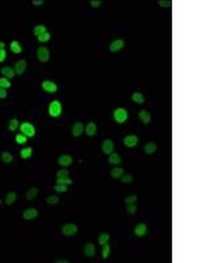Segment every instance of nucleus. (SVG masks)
<instances>
[{
  "label": "nucleus",
  "instance_id": "obj_1",
  "mask_svg": "<svg viewBox=\"0 0 197 263\" xmlns=\"http://www.w3.org/2000/svg\"><path fill=\"white\" fill-rule=\"evenodd\" d=\"M62 113V105L59 103L58 100H53L50 105H49V115L51 116V117H58V116H61Z\"/></svg>",
  "mask_w": 197,
  "mask_h": 263
},
{
  "label": "nucleus",
  "instance_id": "obj_2",
  "mask_svg": "<svg viewBox=\"0 0 197 263\" xmlns=\"http://www.w3.org/2000/svg\"><path fill=\"white\" fill-rule=\"evenodd\" d=\"M113 117L117 121L118 124H122L127 120V111L125 108H117L115 112H113Z\"/></svg>",
  "mask_w": 197,
  "mask_h": 263
},
{
  "label": "nucleus",
  "instance_id": "obj_3",
  "mask_svg": "<svg viewBox=\"0 0 197 263\" xmlns=\"http://www.w3.org/2000/svg\"><path fill=\"white\" fill-rule=\"evenodd\" d=\"M20 130H21V133L24 136H26V137H33V136L36 134V129H34V126L30 123H22L21 126H20Z\"/></svg>",
  "mask_w": 197,
  "mask_h": 263
},
{
  "label": "nucleus",
  "instance_id": "obj_4",
  "mask_svg": "<svg viewBox=\"0 0 197 263\" xmlns=\"http://www.w3.org/2000/svg\"><path fill=\"white\" fill-rule=\"evenodd\" d=\"M61 232L63 233V236H67V237L75 236L78 233V226L75 224H66V225H63Z\"/></svg>",
  "mask_w": 197,
  "mask_h": 263
},
{
  "label": "nucleus",
  "instance_id": "obj_5",
  "mask_svg": "<svg viewBox=\"0 0 197 263\" xmlns=\"http://www.w3.org/2000/svg\"><path fill=\"white\" fill-rule=\"evenodd\" d=\"M101 150L104 154H108L109 155L111 153H113V150H115V142H113L112 140L107 138L103 141V145H101Z\"/></svg>",
  "mask_w": 197,
  "mask_h": 263
},
{
  "label": "nucleus",
  "instance_id": "obj_6",
  "mask_svg": "<svg viewBox=\"0 0 197 263\" xmlns=\"http://www.w3.org/2000/svg\"><path fill=\"white\" fill-rule=\"evenodd\" d=\"M37 58L39 62H47L49 58H50V54H49V50L47 47H39L37 50Z\"/></svg>",
  "mask_w": 197,
  "mask_h": 263
},
{
  "label": "nucleus",
  "instance_id": "obj_7",
  "mask_svg": "<svg viewBox=\"0 0 197 263\" xmlns=\"http://www.w3.org/2000/svg\"><path fill=\"white\" fill-rule=\"evenodd\" d=\"M134 234L137 237H145L147 234V225L143 222L141 224H137L135 228H134Z\"/></svg>",
  "mask_w": 197,
  "mask_h": 263
},
{
  "label": "nucleus",
  "instance_id": "obj_8",
  "mask_svg": "<svg viewBox=\"0 0 197 263\" xmlns=\"http://www.w3.org/2000/svg\"><path fill=\"white\" fill-rule=\"evenodd\" d=\"M42 88L45 90L46 92H50V94H54V92L58 91V87L57 84L51 80H43L42 82Z\"/></svg>",
  "mask_w": 197,
  "mask_h": 263
},
{
  "label": "nucleus",
  "instance_id": "obj_9",
  "mask_svg": "<svg viewBox=\"0 0 197 263\" xmlns=\"http://www.w3.org/2000/svg\"><path fill=\"white\" fill-rule=\"evenodd\" d=\"M37 216H38V211L36 208H28L22 212V217L25 220H34Z\"/></svg>",
  "mask_w": 197,
  "mask_h": 263
},
{
  "label": "nucleus",
  "instance_id": "obj_10",
  "mask_svg": "<svg viewBox=\"0 0 197 263\" xmlns=\"http://www.w3.org/2000/svg\"><path fill=\"white\" fill-rule=\"evenodd\" d=\"M83 133H84V126H83V124L80 121H78V123H75L72 125V136L74 137H80Z\"/></svg>",
  "mask_w": 197,
  "mask_h": 263
},
{
  "label": "nucleus",
  "instance_id": "obj_11",
  "mask_svg": "<svg viewBox=\"0 0 197 263\" xmlns=\"http://www.w3.org/2000/svg\"><path fill=\"white\" fill-rule=\"evenodd\" d=\"M138 144V137L134 134H131V136H126V137L124 138V145L126 146V148H134V146H137Z\"/></svg>",
  "mask_w": 197,
  "mask_h": 263
},
{
  "label": "nucleus",
  "instance_id": "obj_12",
  "mask_svg": "<svg viewBox=\"0 0 197 263\" xmlns=\"http://www.w3.org/2000/svg\"><path fill=\"white\" fill-rule=\"evenodd\" d=\"M124 45H125V42H124V40H115L113 41L111 45H109V50L112 51V53H116V51H120L122 47H124Z\"/></svg>",
  "mask_w": 197,
  "mask_h": 263
},
{
  "label": "nucleus",
  "instance_id": "obj_13",
  "mask_svg": "<svg viewBox=\"0 0 197 263\" xmlns=\"http://www.w3.org/2000/svg\"><path fill=\"white\" fill-rule=\"evenodd\" d=\"M72 163V157L71 155H61V157L58 158V164H61L62 167H67V166H70V164Z\"/></svg>",
  "mask_w": 197,
  "mask_h": 263
},
{
  "label": "nucleus",
  "instance_id": "obj_14",
  "mask_svg": "<svg viewBox=\"0 0 197 263\" xmlns=\"http://www.w3.org/2000/svg\"><path fill=\"white\" fill-rule=\"evenodd\" d=\"M95 254H96V247H95V245H93V243H91V242L86 243V246H84V255L88 257V258H92Z\"/></svg>",
  "mask_w": 197,
  "mask_h": 263
},
{
  "label": "nucleus",
  "instance_id": "obj_15",
  "mask_svg": "<svg viewBox=\"0 0 197 263\" xmlns=\"http://www.w3.org/2000/svg\"><path fill=\"white\" fill-rule=\"evenodd\" d=\"M26 69V61L25 59H20L16 65H14V72L18 75H21Z\"/></svg>",
  "mask_w": 197,
  "mask_h": 263
},
{
  "label": "nucleus",
  "instance_id": "obj_16",
  "mask_svg": "<svg viewBox=\"0 0 197 263\" xmlns=\"http://www.w3.org/2000/svg\"><path fill=\"white\" fill-rule=\"evenodd\" d=\"M96 130H97V126H96V124L93 123V121H91V123L87 124V126H86V134L87 136H90V137L95 136L96 134Z\"/></svg>",
  "mask_w": 197,
  "mask_h": 263
},
{
  "label": "nucleus",
  "instance_id": "obj_17",
  "mask_svg": "<svg viewBox=\"0 0 197 263\" xmlns=\"http://www.w3.org/2000/svg\"><path fill=\"white\" fill-rule=\"evenodd\" d=\"M138 116H139V119H141V121H142L143 124H149L150 121H151V116H150V113H149V112H147L146 109L139 111Z\"/></svg>",
  "mask_w": 197,
  "mask_h": 263
},
{
  "label": "nucleus",
  "instance_id": "obj_18",
  "mask_svg": "<svg viewBox=\"0 0 197 263\" xmlns=\"http://www.w3.org/2000/svg\"><path fill=\"white\" fill-rule=\"evenodd\" d=\"M108 162H109L111 164H115V166H117V164L121 163V157L117 153H111L109 154V158H108Z\"/></svg>",
  "mask_w": 197,
  "mask_h": 263
},
{
  "label": "nucleus",
  "instance_id": "obj_19",
  "mask_svg": "<svg viewBox=\"0 0 197 263\" xmlns=\"http://www.w3.org/2000/svg\"><path fill=\"white\" fill-rule=\"evenodd\" d=\"M156 144L155 142H149V144H146L145 145V153L147 154V155H151V154H154L155 152H156Z\"/></svg>",
  "mask_w": 197,
  "mask_h": 263
},
{
  "label": "nucleus",
  "instance_id": "obj_20",
  "mask_svg": "<svg viewBox=\"0 0 197 263\" xmlns=\"http://www.w3.org/2000/svg\"><path fill=\"white\" fill-rule=\"evenodd\" d=\"M2 74L4 75V78H7V79H12L16 72H14V69H11V67H3Z\"/></svg>",
  "mask_w": 197,
  "mask_h": 263
},
{
  "label": "nucleus",
  "instance_id": "obj_21",
  "mask_svg": "<svg viewBox=\"0 0 197 263\" xmlns=\"http://www.w3.org/2000/svg\"><path fill=\"white\" fill-rule=\"evenodd\" d=\"M32 154H33L32 148H24V149H21V152H20V157L22 159H28V158L32 157Z\"/></svg>",
  "mask_w": 197,
  "mask_h": 263
},
{
  "label": "nucleus",
  "instance_id": "obj_22",
  "mask_svg": "<svg viewBox=\"0 0 197 263\" xmlns=\"http://www.w3.org/2000/svg\"><path fill=\"white\" fill-rule=\"evenodd\" d=\"M125 172V170L122 168V167H115L111 171V176L113 178V179H117V178H121L122 176V174Z\"/></svg>",
  "mask_w": 197,
  "mask_h": 263
},
{
  "label": "nucleus",
  "instance_id": "obj_23",
  "mask_svg": "<svg viewBox=\"0 0 197 263\" xmlns=\"http://www.w3.org/2000/svg\"><path fill=\"white\" fill-rule=\"evenodd\" d=\"M37 193H38L37 187H30L26 191V199H28V200H33V199L37 197Z\"/></svg>",
  "mask_w": 197,
  "mask_h": 263
},
{
  "label": "nucleus",
  "instance_id": "obj_24",
  "mask_svg": "<svg viewBox=\"0 0 197 263\" xmlns=\"http://www.w3.org/2000/svg\"><path fill=\"white\" fill-rule=\"evenodd\" d=\"M131 100L135 101V103H138V104H143L145 103V97H143V95H142L141 92H134V94L131 95Z\"/></svg>",
  "mask_w": 197,
  "mask_h": 263
},
{
  "label": "nucleus",
  "instance_id": "obj_25",
  "mask_svg": "<svg viewBox=\"0 0 197 263\" xmlns=\"http://www.w3.org/2000/svg\"><path fill=\"white\" fill-rule=\"evenodd\" d=\"M46 32L47 30H46L45 25H37V26H34V29H33V34L37 36V37H39L41 34H43V33H46Z\"/></svg>",
  "mask_w": 197,
  "mask_h": 263
},
{
  "label": "nucleus",
  "instance_id": "obj_26",
  "mask_svg": "<svg viewBox=\"0 0 197 263\" xmlns=\"http://www.w3.org/2000/svg\"><path fill=\"white\" fill-rule=\"evenodd\" d=\"M11 50L14 53V54H20V53L22 51V47L18 43V41H12L11 42Z\"/></svg>",
  "mask_w": 197,
  "mask_h": 263
},
{
  "label": "nucleus",
  "instance_id": "obj_27",
  "mask_svg": "<svg viewBox=\"0 0 197 263\" xmlns=\"http://www.w3.org/2000/svg\"><path fill=\"white\" fill-rule=\"evenodd\" d=\"M16 197H17V195H16V192H9L8 195H7V197H6V204L7 205H12V204L16 201Z\"/></svg>",
  "mask_w": 197,
  "mask_h": 263
},
{
  "label": "nucleus",
  "instance_id": "obj_28",
  "mask_svg": "<svg viewBox=\"0 0 197 263\" xmlns=\"http://www.w3.org/2000/svg\"><path fill=\"white\" fill-rule=\"evenodd\" d=\"M2 160L4 163H11L12 160H13V155L11 153H8V152H4L2 154Z\"/></svg>",
  "mask_w": 197,
  "mask_h": 263
},
{
  "label": "nucleus",
  "instance_id": "obj_29",
  "mask_svg": "<svg viewBox=\"0 0 197 263\" xmlns=\"http://www.w3.org/2000/svg\"><path fill=\"white\" fill-rule=\"evenodd\" d=\"M126 212L129 213V215H134L137 212V204L135 203H129L126 205Z\"/></svg>",
  "mask_w": 197,
  "mask_h": 263
},
{
  "label": "nucleus",
  "instance_id": "obj_30",
  "mask_svg": "<svg viewBox=\"0 0 197 263\" xmlns=\"http://www.w3.org/2000/svg\"><path fill=\"white\" fill-rule=\"evenodd\" d=\"M59 201V197L57 196V195H51V196H49L46 199V203L49 204V205H55V204H58Z\"/></svg>",
  "mask_w": 197,
  "mask_h": 263
},
{
  "label": "nucleus",
  "instance_id": "obj_31",
  "mask_svg": "<svg viewBox=\"0 0 197 263\" xmlns=\"http://www.w3.org/2000/svg\"><path fill=\"white\" fill-rule=\"evenodd\" d=\"M103 246H104V247H103L101 255H103V258H104V259H107V258L109 257V253H111V246L108 245V243H104Z\"/></svg>",
  "mask_w": 197,
  "mask_h": 263
},
{
  "label": "nucleus",
  "instance_id": "obj_32",
  "mask_svg": "<svg viewBox=\"0 0 197 263\" xmlns=\"http://www.w3.org/2000/svg\"><path fill=\"white\" fill-rule=\"evenodd\" d=\"M71 183H72V180L68 178V176L57 178V184H66V186H68V184H71Z\"/></svg>",
  "mask_w": 197,
  "mask_h": 263
},
{
  "label": "nucleus",
  "instance_id": "obj_33",
  "mask_svg": "<svg viewBox=\"0 0 197 263\" xmlns=\"http://www.w3.org/2000/svg\"><path fill=\"white\" fill-rule=\"evenodd\" d=\"M9 87H11V82H9L7 78H2V79H0V88L7 90Z\"/></svg>",
  "mask_w": 197,
  "mask_h": 263
},
{
  "label": "nucleus",
  "instance_id": "obj_34",
  "mask_svg": "<svg viewBox=\"0 0 197 263\" xmlns=\"http://www.w3.org/2000/svg\"><path fill=\"white\" fill-rule=\"evenodd\" d=\"M108 240H109V234H108V233H101L100 237H98V243H100V245H104V243L108 242Z\"/></svg>",
  "mask_w": 197,
  "mask_h": 263
},
{
  "label": "nucleus",
  "instance_id": "obj_35",
  "mask_svg": "<svg viewBox=\"0 0 197 263\" xmlns=\"http://www.w3.org/2000/svg\"><path fill=\"white\" fill-rule=\"evenodd\" d=\"M16 142L18 145H25L26 144V136H24L22 133L21 134H17L16 136Z\"/></svg>",
  "mask_w": 197,
  "mask_h": 263
},
{
  "label": "nucleus",
  "instance_id": "obj_36",
  "mask_svg": "<svg viewBox=\"0 0 197 263\" xmlns=\"http://www.w3.org/2000/svg\"><path fill=\"white\" fill-rule=\"evenodd\" d=\"M54 191H57V192H66L67 191V186L66 184H55V186L53 187Z\"/></svg>",
  "mask_w": 197,
  "mask_h": 263
},
{
  "label": "nucleus",
  "instance_id": "obj_37",
  "mask_svg": "<svg viewBox=\"0 0 197 263\" xmlns=\"http://www.w3.org/2000/svg\"><path fill=\"white\" fill-rule=\"evenodd\" d=\"M50 33L49 32H46V33H43V34H41L39 37H37V40L39 41V42H47L49 40H50Z\"/></svg>",
  "mask_w": 197,
  "mask_h": 263
},
{
  "label": "nucleus",
  "instance_id": "obj_38",
  "mask_svg": "<svg viewBox=\"0 0 197 263\" xmlns=\"http://www.w3.org/2000/svg\"><path fill=\"white\" fill-rule=\"evenodd\" d=\"M18 128V120L17 119H12L11 123H9V130L11 132H14Z\"/></svg>",
  "mask_w": 197,
  "mask_h": 263
},
{
  "label": "nucleus",
  "instance_id": "obj_39",
  "mask_svg": "<svg viewBox=\"0 0 197 263\" xmlns=\"http://www.w3.org/2000/svg\"><path fill=\"white\" fill-rule=\"evenodd\" d=\"M133 180V175L130 174H122V176H121V182L122 183H130Z\"/></svg>",
  "mask_w": 197,
  "mask_h": 263
},
{
  "label": "nucleus",
  "instance_id": "obj_40",
  "mask_svg": "<svg viewBox=\"0 0 197 263\" xmlns=\"http://www.w3.org/2000/svg\"><path fill=\"white\" fill-rule=\"evenodd\" d=\"M137 200H138V196H137V195H130V196L125 197V203H126V204H129V203H135Z\"/></svg>",
  "mask_w": 197,
  "mask_h": 263
},
{
  "label": "nucleus",
  "instance_id": "obj_41",
  "mask_svg": "<svg viewBox=\"0 0 197 263\" xmlns=\"http://www.w3.org/2000/svg\"><path fill=\"white\" fill-rule=\"evenodd\" d=\"M70 175V172L67 171V170H59V171L57 172V178H63V176H68Z\"/></svg>",
  "mask_w": 197,
  "mask_h": 263
},
{
  "label": "nucleus",
  "instance_id": "obj_42",
  "mask_svg": "<svg viewBox=\"0 0 197 263\" xmlns=\"http://www.w3.org/2000/svg\"><path fill=\"white\" fill-rule=\"evenodd\" d=\"M6 57H7V53H6V50H4V49H2V50H0V62H4V61H6Z\"/></svg>",
  "mask_w": 197,
  "mask_h": 263
},
{
  "label": "nucleus",
  "instance_id": "obj_43",
  "mask_svg": "<svg viewBox=\"0 0 197 263\" xmlns=\"http://www.w3.org/2000/svg\"><path fill=\"white\" fill-rule=\"evenodd\" d=\"M91 6L93 8H97V7L101 6V2H100V0H91Z\"/></svg>",
  "mask_w": 197,
  "mask_h": 263
},
{
  "label": "nucleus",
  "instance_id": "obj_44",
  "mask_svg": "<svg viewBox=\"0 0 197 263\" xmlns=\"http://www.w3.org/2000/svg\"><path fill=\"white\" fill-rule=\"evenodd\" d=\"M158 4L162 6V7H171V2H163V0H159Z\"/></svg>",
  "mask_w": 197,
  "mask_h": 263
},
{
  "label": "nucleus",
  "instance_id": "obj_45",
  "mask_svg": "<svg viewBox=\"0 0 197 263\" xmlns=\"http://www.w3.org/2000/svg\"><path fill=\"white\" fill-rule=\"evenodd\" d=\"M7 97V91L4 88H0V99H6Z\"/></svg>",
  "mask_w": 197,
  "mask_h": 263
},
{
  "label": "nucleus",
  "instance_id": "obj_46",
  "mask_svg": "<svg viewBox=\"0 0 197 263\" xmlns=\"http://www.w3.org/2000/svg\"><path fill=\"white\" fill-rule=\"evenodd\" d=\"M32 4L33 6H36V7H39V6H42L43 4V0H33Z\"/></svg>",
  "mask_w": 197,
  "mask_h": 263
},
{
  "label": "nucleus",
  "instance_id": "obj_47",
  "mask_svg": "<svg viewBox=\"0 0 197 263\" xmlns=\"http://www.w3.org/2000/svg\"><path fill=\"white\" fill-rule=\"evenodd\" d=\"M55 263H68L67 259H59V261H55Z\"/></svg>",
  "mask_w": 197,
  "mask_h": 263
},
{
  "label": "nucleus",
  "instance_id": "obj_48",
  "mask_svg": "<svg viewBox=\"0 0 197 263\" xmlns=\"http://www.w3.org/2000/svg\"><path fill=\"white\" fill-rule=\"evenodd\" d=\"M4 46H6V43H4V42H0V50H2V49H4Z\"/></svg>",
  "mask_w": 197,
  "mask_h": 263
},
{
  "label": "nucleus",
  "instance_id": "obj_49",
  "mask_svg": "<svg viewBox=\"0 0 197 263\" xmlns=\"http://www.w3.org/2000/svg\"><path fill=\"white\" fill-rule=\"evenodd\" d=\"M0 204H2V199H0Z\"/></svg>",
  "mask_w": 197,
  "mask_h": 263
}]
</instances>
